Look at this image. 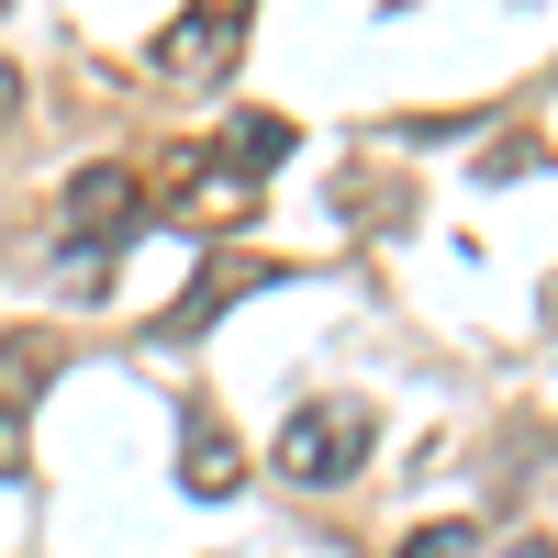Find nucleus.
I'll use <instances>...</instances> for the list:
<instances>
[{
    "instance_id": "6e6552de",
    "label": "nucleus",
    "mask_w": 558,
    "mask_h": 558,
    "mask_svg": "<svg viewBox=\"0 0 558 558\" xmlns=\"http://www.w3.org/2000/svg\"><path fill=\"white\" fill-rule=\"evenodd\" d=\"M12 470H23V402L0 391V481H12Z\"/></svg>"
},
{
    "instance_id": "f03ea898",
    "label": "nucleus",
    "mask_w": 558,
    "mask_h": 558,
    "mask_svg": "<svg viewBox=\"0 0 558 558\" xmlns=\"http://www.w3.org/2000/svg\"><path fill=\"white\" fill-rule=\"evenodd\" d=\"M134 223H146V179L101 157V168L68 179V246H57V257H123Z\"/></svg>"
},
{
    "instance_id": "423d86ee",
    "label": "nucleus",
    "mask_w": 558,
    "mask_h": 558,
    "mask_svg": "<svg viewBox=\"0 0 558 558\" xmlns=\"http://www.w3.org/2000/svg\"><path fill=\"white\" fill-rule=\"evenodd\" d=\"M235 291H246V268H213V279H202V291H191V302H179V313H168V336H202V324H213L223 302H235Z\"/></svg>"
},
{
    "instance_id": "9b49d317",
    "label": "nucleus",
    "mask_w": 558,
    "mask_h": 558,
    "mask_svg": "<svg viewBox=\"0 0 558 558\" xmlns=\"http://www.w3.org/2000/svg\"><path fill=\"white\" fill-rule=\"evenodd\" d=\"M0 12H12V0H0Z\"/></svg>"
},
{
    "instance_id": "0eeeda50",
    "label": "nucleus",
    "mask_w": 558,
    "mask_h": 558,
    "mask_svg": "<svg viewBox=\"0 0 558 558\" xmlns=\"http://www.w3.org/2000/svg\"><path fill=\"white\" fill-rule=\"evenodd\" d=\"M391 558H470V525H458V514H447V525H413Z\"/></svg>"
},
{
    "instance_id": "20e7f679",
    "label": "nucleus",
    "mask_w": 558,
    "mask_h": 558,
    "mask_svg": "<svg viewBox=\"0 0 558 558\" xmlns=\"http://www.w3.org/2000/svg\"><path fill=\"white\" fill-rule=\"evenodd\" d=\"M179 492L191 502H235L246 492V447L213 425V413H179Z\"/></svg>"
},
{
    "instance_id": "f257e3e1",
    "label": "nucleus",
    "mask_w": 558,
    "mask_h": 558,
    "mask_svg": "<svg viewBox=\"0 0 558 558\" xmlns=\"http://www.w3.org/2000/svg\"><path fill=\"white\" fill-rule=\"evenodd\" d=\"M368 447H380V425H368L357 402H302L268 458H279V481H357Z\"/></svg>"
},
{
    "instance_id": "9d476101",
    "label": "nucleus",
    "mask_w": 558,
    "mask_h": 558,
    "mask_svg": "<svg viewBox=\"0 0 558 558\" xmlns=\"http://www.w3.org/2000/svg\"><path fill=\"white\" fill-rule=\"evenodd\" d=\"M502 558H558V547L547 536H502Z\"/></svg>"
},
{
    "instance_id": "39448f33",
    "label": "nucleus",
    "mask_w": 558,
    "mask_h": 558,
    "mask_svg": "<svg viewBox=\"0 0 558 558\" xmlns=\"http://www.w3.org/2000/svg\"><path fill=\"white\" fill-rule=\"evenodd\" d=\"M279 157H291V123H279V112H235V123H223V168H235V179H257Z\"/></svg>"
},
{
    "instance_id": "1a4fd4ad",
    "label": "nucleus",
    "mask_w": 558,
    "mask_h": 558,
    "mask_svg": "<svg viewBox=\"0 0 558 558\" xmlns=\"http://www.w3.org/2000/svg\"><path fill=\"white\" fill-rule=\"evenodd\" d=\"M23 112V78H12V57H0V123H12Z\"/></svg>"
},
{
    "instance_id": "7ed1b4c3",
    "label": "nucleus",
    "mask_w": 558,
    "mask_h": 558,
    "mask_svg": "<svg viewBox=\"0 0 558 558\" xmlns=\"http://www.w3.org/2000/svg\"><path fill=\"white\" fill-rule=\"evenodd\" d=\"M246 12H257V0H191V12L157 34V78L223 89V68H235V45H246Z\"/></svg>"
}]
</instances>
